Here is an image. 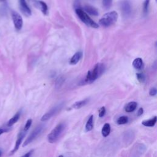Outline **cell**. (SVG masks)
Returning a JSON list of instances; mask_svg holds the SVG:
<instances>
[{
  "instance_id": "6da1fadb",
  "label": "cell",
  "mask_w": 157,
  "mask_h": 157,
  "mask_svg": "<svg viewBox=\"0 0 157 157\" xmlns=\"http://www.w3.org/2000/svg\"><path fill=\"white\" fill-rule=\"evenodd\" d=\"M105 71V66L102 63H97L91 71H88L81 85L90 84L98 79Z\"/></svg>"
},
{
  "instance_id": "7a4b0ae2",
  "label": "cell",
  "mask_w": 157,
  "mask_h": 157,
  "mask_svg": "<svg viewBox=\"0 0 157 157\" xmlns=\"http://www.w3.org/2000/svg\"><path fill=\"white\" fill-rule=\"evenodd\" d=\"M66 128L65 124L60 123L54 128L51 132L47 135V140L50 144L55 143L61 137L64 129Z\"/></svg>"
},
{
  "instance_id": "3957f363",
  "label": "cell",
  "mask_w": 157,
  "mask_h": 157,
  "mask_svg": "<svg viewBox=\"0 0 157 157\" xmlns=\"http://www.w3.org/2000/svg\"><path fill=\"white\" fill-rule=\"evenodd\" d=\"M118 19V14L116 11H111L104 14L100 20V24L104 27H109L114 24Z\"/></svg>"
},
{
  "instance_id": "277c9868",
  "label": "cell",
  "mask_w": 157,
  "mask_h": 157,
  "mask_svg": "<svg viewBox=\"0 0 157 157\" xmlns=\"http://www.w3.org/2000/svg\"><path fill=\"white\" fill-rule=\"evenodd\" d=\"M75 13H76L81 21L84 22L85 25L94 28H98L99 27V25L96 22H95V21L89 17L88 14L85 12L82 9L80 8L76 9H75Z\"/></svg>"
},
{
  "instance_id": "5b68a950",
  "label": "cell",
  "mask_w": 157,
  "mask_h": 157,
  "mask_svg": "<svg viewBox=\"0 0 157 157\" xmlns=\"http://www.w3.org/2000/svg\"><path fill=\"white\" fill-rule=\"evenodd\" d=\"M44 128V126L43 125V124H39V125L37 126L33 129V131L30 133L28 137L26 138L25 141L24 142L23 147H25V146H27L28 144H30V143L33 142L35 139H36L42 133Z\"/></svg>"
},
{
  "instance_id": "8992f818",
  "label": "cell",
  "mask_w": 157,
  "mask_h": 157,
  "mask_svg": "<svg viewBox=\"0 0 157 157\" xmlns=\"http://www.w3.org/2000/svg\"><path fill=\"white\" fill-rule=\"evenodd\" d=\"M63 107V104L62 103L53 107L52 109H51L49 111L46 113L45 114L41 117V122H46V121H47L48 120H49L50 118H51L52 117L56 115L58 112L60 111L62 109Z\"/></svg>"
},
{
  "instance_id": "52a82bcc",
  "label": "cell",
  "mask_w": 157,
  "mask_h": 157,
  "mask_svg": "<svg viewBox=\"0 0 157 157\" xmlns=\"http://www.w3.org/2000/svg\"><path fill=\"white\" fill-rule=\"evenodd\" d=\"M120 8L123 16L128 17L130 16L132 12V8L131 3L128 0H124L120 4Z\"/></svg>"
},
{
  "instance_id": "ba28073f",
  "label": "cell",
  "mask_w": 157,
  "mask_h": 157,
  "mask_svg": "<svg viewBox=\"0 0 157 157\" xmlns=\"http://www.w3.org/2000/svg\"><path fill=\"white\" fill-rule=\"evenodd\" d=\"M12 21L15 29L20 30L23 26V19L21 15L17 12H12Z\"/></svg>"
},
{
  "instance_id": "9c48e42d",
  "label": "cell",
  "mask_w": 157,
  "mask_h": 157,
  "mask_svg": "<svg viewBox=\"0 0 157 157\" xmlns=\"http://www.w3.org/2000/svg\"><path fill=\"white\" fill-rule=\"evenodd\" d=\"M26 134V132L25 131L24 129H23V130H21L19 133L18 136H17V140H16V142H15V147H14V149L11 151H10V155L14 154L16 152V151H17L19 150V147H20V145L21 144V142H22V140H24Z\"/></svg>"
},
{
  "instance_id": "30bf717a",
  "label": "cell",
  "mask_w": 157,
  "mask_h": 157,
  "mask_svg": "<svg viewBox=\"0 0 157 157\" xmlns=\"http://www.w3.org/2000/svg\"><path fill=\"white\" fill-rule=\"evenodd\" d=\"M19 7L21 12L26 17H29L31 15V10L25 0H19Z\"/></svg>"
},
{
  "instance_id": "8fae6325",
  "label": "cell",
  "mask_w": 157,
  "mask_h": 157,
  "mask_svg": "<svg viewBox=\"0 0 157 157\" xmlns=\"http://www.w3.org/2000/svg\"><path fill=\"white\" fill-rule=\"evenodd\" d=\"M34 3L35 4V6L37 8H39L41 9V10L43 14H44V15L47 14L48 7L47 6V4L44 2L41 1H35V2Z\"/></svg>"
},
{
  "instance_id": "7c38bea8",
  "label": "cell",
  "mask_w": 157,
  "mask_h": 157,
  "mask_svg": "<svg viewBox=\"0 0 157 157\" xmlns=\"http://www.w3.org/2000/svg\"><path fill=\"white\" fill-rule=\"evenodd\" d=\"M82 57V52H77L75 53L74 55L71 57V59H70V64H71V65H75V64H76L79 61L80 59H81Z\"/></svg>"
},
{
  "instance_id": "4fadbf2b",
  "label": "cell",
  "mask_w": 157,
  "mask_h": 157,
  "mask_svg": "<svg viewBox=\"0 0 157 157\" xmlns=\"http://www.w3.org/2000/svg\"><path fill=\"white\" fill-rule=\"evenodd\" d=\"M84 9L86 12L89 13V14H90L91 15L97 16V15H99L98 10H97V9H96L95 8H94L93 6H90V5H86V6H84Z\"/></svg>"
},
{
  "instance_id": "5bb4252c",
  "label": "cell",
  "mask_w": 157,
  "mask_h": 157,
  "mask_svg": "<svg viewBox=\"0 0 157 157\" xmlns=\"http://www.w3.org/2000/svg\"><path fill=\"white\" fill-rule=\"evenodd\" d=\"M138 106V103L135 101H132L128 103L125 107H124V110L128 113H130L134 112L136 109L137 108Z\"/></svg>"
},
{
  "instance_id": "9a60e30c",
  "label": "cell",
  "mask_w": 157,
  "mask_h": 157,
  "mask_svg": "<svg viewBox=\"0 0 157 157\" xmlns=\"http://www.w3.org/2000/svg\"><path fill=\"white\" fill-rule=\"evenodd\" d=\"M20 117V112H18L16 113L9 120V122H8V124H7L8 127L9 128L12 127L14 124H15L19 121Z\"/></svg>"
},
{
  "instance_id": "2e32d148",
  "label": "cell",
  "mask_w": 157,
  "mask_h": 157,
  "mask_svg": "<svg viewBox=\"0 0 157 157\" xmlns=\"http://www.w3.org/2000/svg\"><path fill=\"white\" fill-rule=\"evenodd\" d=\"M157 120V117L155 116L152 118H150L149 120H144L142 122V124L147 127H153L155 125Z\"/></svg>"
},
{
  "instance_id": "e0dca14e",
  "label": "cell",
  "mask_w": 157,
  "mask_h": 157,
  "mask_svg": "<svg viewBox=\"0 0 157 157\" xmlns=\"http://www.w3.org/2000/svg\"><path fill=\"white\" fill-rule=\"evenodd\" d=\"M133 67L137 70H141L144 67L142 59L140 58H137L133 62Z\"/></svg>"
},
{
  "instance_id": "ac0fdd59",
  "label": "cell",
  "mask_w": 157,
  "mask_h": 157,
  "mask_svg": "<svg viewBox=\"0 0 157 157\" xmlns=\"http://www.w3.org/2000/svg\"><path fill=\"white\" fill-rule=\"evenodd\" d=\"M111 125H110V124H109V123H107L104 124L103 127H102V128L101 129L102 136H103L104 138H106L107 136H109L110 133H111Z\"/></svg>"
},
{
  "instance_id": "d6986e66",
  "label": "cell",
  "mask_w": 157,
  "mask_h": 157,
  "mask_svg": "<svg viewBox=\"0 0 157 157\" xmlns=\"http://www.w3.org/2000/svg\"><path fill=\"white\" fill-rule=\"evenodd\" d=\"M89 101V99H85V100H84L82 101L75 102V103H74L73 105L72 106V108H73V109H80V108H82V107L85 106L86 104H87Z\"/></svg>"
},
{
  "instance_id": "ffe728a7",
  "label": "cell",
  "mask_w": 157,
  "mask_h": 157,
  "mask_svg": "<svg viewBox=\"0 0 157 157\" xmlns=\"http://www.w3.org/2000/svg\"><path fill=\"white\" fill-rule=\"evenodd\" d=\"M94 124H93V115H91L87 120L85 124V129L86 131H90L93 129Z\"/></svg>"
},
{
  "instance_id": "44dd1931",
  "label": "cell",
  "mask_w": 157,
  "mask_h": 157,
  "mask_svg": "<svg viewBox=\"0 0 157 157\" xmlns=\"http://www.w3.org/2000/svg\"><path fill=\"white\" fill-rule=\"evenodd\" d=\"M128 122V117L127 116H121L118 118V120H117V123L118 124H127Z\"/></svg>"
},
{
  "instance_id": "7402d4cb",
  "label": "cell",
  "mask_w": 157,
  "mask_h": 157,
  "mask_svg": "<svg viewBox=\"0 0 157 157\" xmlns=\"http://www.w3.org/2000/svg\"><path fill=\"white\" fill-rule=\"evenodd\" d=\"M112 0H102V5L105 9H108L112 6Z\"/></svg>"
},
{
  "instance_id": "603a6c76",
  "label": "cell",
  "mask_w": 157,
  "mask_h": 157,
  "mask_svg": "<svg viewBox=\"0 0 157 157\" xmlns=\"http://www.w3.org/2000/svg\"><path fill=\"white\" fill-rule=\"evenodd\" d=\"M149 3H150V0H145V1L143 4V12L144 14H147L148 12Z\"/></svg>"
},
{
  "instance_id": "cb8c5ba5",
  "label": "cell",
  "mask_w": 157,
  "mask_h": 157,
  "mask_svg": "<svg viewBox=\"0 0 157 157\" xmlns=\"http://www.w3.org/2000/svg\"><path fill=\"white\" fill-rule=\"evenodd\" d=\"M136 76H137L138 80L140 82L143 83V82H145V76L144 74H143L142 73H137L136 74Z\"/></svg>"
},
{
  "instance_id": "d4e9b609",
  "label": "cell",
  "mask_w": 157,
  "mask_h": 157,
  "mask_svg": "<svg viewBox=\"0 0 157 157\" xmlns=\"http://www.w3.org/2000/svg\"><path fill=\"white\" fill-rule=\"evenodd\" d=\"M32 122H33V121H32L31 119H28V120L26 121V123H25V125L24 127V130L26 132H27L28 131V129H30V128L31 127V124H32Z\"/></svg>"
},
{
  "instance_id": "484cf974",
  "label": "cell",
  "mask_w": 157,
  "mask_h": 157,
  "mask_svg": "<svg viewBox=\"0 0 157 157\" xmlns=\"http://www.w3.org/2000/svg\"><path fill=\"white\" fill-rule=\"evenodd\" d=\"M106 110L105 107L104 106L101 107L100 108V109L99 110V117L100 118L103 117L106 114Z\"/></svg>"
},
{
  "instance_id": "4316f807",
  "label": "cell",
  "mask_w": 157,
  "mask_h": 157,
  "mask_svg": "<svg viewBox=\"0 0 157 157\" xmlns=\"http://www.w3.org/2000/svg\"><path fill=\"white\" fill-rule=\"evenodd\" d=\"M156 93H157V90L155 87H152L149 91V95L151 96H155L156 95Z\"/></svg>"
},
{
  "instance_id": "83f0119b",
  "label": "cell",
  "mask_w": 157,
  "mask_h": 157,
  "mask_svg": "<svg viewBox=\"0 0 157 157\" xmlns=\"http://www.w3.org/2000/svg\"><path fill=\"white\" fill-rule=\"evenodd\" d=\"M143 113H144V109H143V108L140 107V108H139V110H138V111L137 116H138V117L141 116L143 114Z\"/></svg>"
},
{
  "instance_id": "f1b7e54d",
  "label": "cell",
  "mask_w": 157,
  "mask_h": 157,
  "mask_svg": "<svg viewBox=\"0 0 157 157\" xmlns=\"http://www.w3.org/2000/svg\"><path fill=\"white\" fill-rule=\"evenodd\" d=\"M33 152V150H30V151H28V152H27L26 154H25L24 155H23L22 156H21V157H31Z\"/></svg>"
},
{
  "instance_id": "f546056e",
  "label": "cell",
  "mask_w": 157,
  "mask_h": 157,
  "mask_svg": "<svg viewBox=\"0 0 157 157\" xmlns=\"http://www.w3.org/2000/svg\"><path fill=\"white\" fill-rule=\"evenodd\" d=\"M9 130H8V129H4V128H0V136H1V135L3 134V133H5V132H7V131H8Z\"/></svg>"
},
{
  "instance_id": "4dcf8cb0",
  "label": "cell",
  "mask_w": 157,
  "mask_h": 157,
  "mask_svg": "<svg viewBox=\"0 0 157 157\" xmlns=\"http://www.w3.org/2000/svg\"><path fill=\"white\" fill-rule=\"evenodd\" d=\"M1 155H2V151L0 150V157L1 156Z\"/></svg>"
},
{
  "instance_id": "1f68e13d",
  "label": "cell",
  "mask_w": 157,
  "mask_h": 157,
  "mask_svg": "<svg viewBox=\"0 0 157 157\" xmlns=\"http://www.w3.org/2000/svg\"><path fill=\"white\" fill-rule=\"evenodd\" d=\"M6 1V0H0V2H4Z\"/></svg>"
},
{
  "instance_id": "d6a6232c",
  "label": "cell",
  "mask_w": 157,
  "mask_h": 157,
  "mask_svg": "<svg viewBox=\"0 0 157 157\" xmlns=\"http://www.w3.org/2000/svg\"><path fill=\"white\" fill-rule=\"evenodd\" d=\"M58 157H64L63 155H59Z\"/></svg>"
}]
</instances>
